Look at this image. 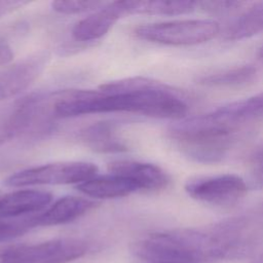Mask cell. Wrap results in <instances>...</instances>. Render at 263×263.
I'll return each instance as SVG.
<instances>
[{
	"label": "cell",
	"mask_w": 263,
	"mask_h": 263,
	"mask_svg": "<svg viewBox=\"0 0 263 263\" xmlns=\"http://www.w3.org/2000/svg\"><path fill=\"white\" fill-rule=\"evenodd\" d=\"M190 109L187 96L146 77L110 81L100 90H63L53 107L54 118L127 112L159 119L181 120Z\"/></svg>",
	"instance_id": "1"
},
{
	"label": "cell",
	"mask_w": 263,
	"mask_h": 263,
	"mask_svg": "<svg viewBox=\"0 0 263 263\" xmlns=\"http://www.w3.org/2000/svg\"><path fill=\"white\" fill-rule=\"evenodd\" d=\"M263 118V91L178 120L168 136L182 154L200 163L223 160L248 127Z\"/></svg>",
	"instance_id": "2"
},
{
	"label": "cell",
	"mask_w": 263,
	"mask_h": 263,
	"mask_svg": "<svg viewBox=\"0 0 263 263\" xmlns=\"http://www.w3.org/2000/svg\"><path fill=\"white\" fill-rule=\"evenodd\" d=\"M132 252L147 263H214L215 256L206 227L151 233L136 241Z\"/></svg>",
	"instance_id": "3"
},
{
	"label": "cell",
	"mask_w": 263,
	"mask_h": 263,
	"mask_svg": "<svg viewBox=\"0 0 263 263\" xmlns=\"http://www.w3.org/2000/svg\"><path fill=\"white\" fill-rule=\"evenodd\" d=\"M220 25L209 18H185L141 25L135 29L139 39L171 46H190L208 42L220 34Z\"/></svg>",
	"instance_id": "4"
},
{
	"label": "cell",
	"mask_w": 263,
	"mask_h": 263,
	"mask_svg": "<svg viewBox=\"0 0 263 263\" xmlns=\"http://www.w3.org/2000/svg\"><path fill=\"white\" fill-rule=\"evenodd\" d=\"M98 166L85 161H64L29 167L9 176L4 184L9 187L80 184L97 176Z\"/></svg>",
	"instance_id": "5"
},
{
	"label": "cell",
	"mask_w": 263,
	"mask_h": 263,
	"mask_svg": "<svg viewBox=\"0 0 263 263\" xmlns=\"http://www.w3.org/2000/svg\"><path fill=\"white\" fill-rule=\"evenodd\" d=\"M184 189L196 201L213 206L229 208L245 198L248 184L243 178L235 174H214L189 178Z\"/></svg>",
	"instance_id": "6"
},
{
	"label": "cell",
	"mask_w": 263,
	"mask_h": 263,
	"mask_svg": "<svg viewBox=\"0 0 263 263\" xmlns=\"http://www.w3.org/2000/svg\"><path fill=\"white\" fill-rule=\"evenodd\" d=\"M88 250V242L82 239H51L11 247L1 254L0 263H68L83 257Z\"/></svg>",
	"instance_id": "7"
},
{
	"label": "cell",
	"mask_w": 263,
	"mask_h": 263,
	"mask_svg": "<svg viewBox=\"0 0 263 263\" xmlns=\"http://www.w3.org/2000/svg\"><path fill=\"white\" fill-rule=\"evenodd\" d=\"M48 55L38 53L0 72V101L9 99L28 88L42 73Z\"/></svg>",
	"instance_id": "8"
},
{
	"label": "cell",
	"mask_w": 263,
	"mask_h": 263,
	"mask_svg": "<svg viewBox=\"0 0 263 263\" xmlns=\"http://www.w3.org/2000/svg\"><path fill=\"white\" fill-rule=\"evenodd\" d=\"M110 174L118 175L135 183L140 191H159L170 184V176L160 166L134 160H116L108 164Z\"/></svg>",
	"instance_id": "9"
},
{
	"label": "cell",
	"mask_w": 263,
	"mask_h": 263,
	"mask_svg": "<svg viewBox=\"0 0 263 263\" xmlns=\"http://www.w3.org/2000/svg\"><path fill=\"white\" fill-rule=\"evenodd\" d=\"M99 203L81 196H64L38 215L29 217L32 228L54 226L72 222L85 215Z\"/></svg>",
	"instance_id": "10"
},
{
	"label": "cell",
	"mask_w": 263,
	"mask_h": 263,
	"mask_svg": "<svg viewBox=\"0 0 263 263\" xmlns=\"http://www.w3.org/2000/svg\"><path fill=\"white\" fill-rule=\"evenodd\" d=\"M124 15L126 12L122 1L106 3L102 8L76 23L72 29V36L80 42L100 39Z\"/></svg>",
	"instance_id": "11"
},
{
	"label": "cell",
	"mask_w": 263,
	"mask_h": 263,
	"mask_svg": "<svg viewBox=\"0 0 263 263\" xmlns=\"http://www.w3.org/2000/svg\"><path fill=\"white\" fill-rule=\"evenodd\" d=\"M35 111V93L0 107V146L29 129Z\"/></svg>",
	"instance_id": "12"
},
{
	"label": "cell",
	"mask_w": 263,
	"mask_h": 263,
	"mask_svg": "<svg viewBox=\"0 0 263 263\" xmlns=\"http://www.w3.org/2000/svg\"><path fill=\"white\" fill-rule=\"evenodd\" d=\"M52 200V194L45 190L21 189L0 197V218L8 219L40 212Z\"/></svg>",
	"instance_id": "13"
},
{
	"label": "cell",
	"mask_w": 263,
	"mask_h": 263,
	"mask_svg": "<svg viewBox=\"0 0 263 263\" xmlns=\"http://www.w3.org/2000/svg\"><path fill=\"white\" fill-rule=\"evenodd\" d=\"M76 189L86 196L100 199L124 197L140 191L139 187L130 180L114 174L96 176L76 185Z\"/></svg>",
	"instance_id": "14"
},
{
	"label": "cell",
	"mask_w": 263,
	"mask_h": 263,
	"mask_svg": "<svg viewBox=\"0 0 263 263\" xmlns=\"http://www.w3.org/2000/svg\"><path fill=\"white\" fill-rule=\"evenodd\" d=\"M118 121L104 120L88 125L79 138L91 150L100 153H119L127 150L124 142L117 137Z\"/></svg>",
	"instance_id": "15"
},
{
	"label": "cell",
	"mask_w": 263,
	"mask_h": 263,
	"mask_svg": "<svg viewBox=\"0 0 263 263\" xmlns=\"http://www.w3.org/2000/svg\"><path fill=\"white\" fill-rule=\"evenodd\" d=\"M263 32V1L247 4L238 15L232 18L222 31V37L227 41H237L254 37Z\"/></svg>",
	"instance_id": "16"
},
{
	"label": "cell",
	"mask_w": 263,
	"mask_h": 263,
	"mask_svg": "<svg viewBox=\"0 0 263 263\" xmlns=\"http://www.w3.org/2000/svg\"><path fill=\"white\" fill-rule=\"evenodd\" d=\"M126 15H182L197 9V2L192 1H122Z\"/></svg>",
	"instance_id": "17"
},
{
	"label": "cell",
	"mask_w": 263,
	"mask_h": 263,
	"mask_svg": "<svg viewBox=\"0 0 263 263\" xmlns=\"http://www.w3.org/2000/svg\"><path fill=\"white\" fill-rule=\"evenodd\" d=\"M257 76V68L240 65L218 70L198 78V83L210 87H233L251 83Z\"/></svg>",
	"instance_id": "18"
},
{
	"label": "cell",
	"mask_w": 263,
	"mask_h": 263,
	"mask_svg": "<svg viewBox=\"0 0 263 263\" xmlns=\"http://www.w3.org/2000/svg\"><path fill=\"white\" fill-rule=\"evenodd\" d=\"M105 4L102 1H53L50 5L55 12L70 15L97 11Z\"/></svg>",
	"instance_id": "19"
},
{
	"label": "cell",
	"mask_w": 263,
	"mask_h": 263,
	"mask_svg": "<svg viewBox=\"0 0 263 263\" xmlns=\"http://www.w3.org/2000/svg\"><path fill=\"white\" fill-rule=\"evenodd\" d=\"M30 229H32V226L30 224L29 217L13 221L0 220V242L8 241L22 236Z\"/></svg>",
	"instance_id": "20"
},
{
	"label": "cell",
	"mask_w": 263,
	"mask_h": 263,
	"mask_svg": "<svg viewBox=\"0 0 263 263\" xmlns=\"http://www.w3.org/2000/svg\"><path fill=\"white\" fill-rule=\"evenodd\" d=\"M246 4L241 1H203L197 2V7L212 14H225L238 10Z\"/></svg>",
	"instance_id": "21"
},
{
	"label": "cell",
	"mask_w": 263,
	"mask_h": 263,
	"mask_svg": "<svg viewBox=\"0 0 263 263\" xmlns=\"http://www.w3.org/2000/svg\"><path fill=\"white\" fill-rule=\"evenodd\" d=\"M250 177L252 187L263 188V148H261L251 159Z\"/></svg>",
	"instance_id": "22"
},
{
	"label": "cell",
	"mask_w": 263,
	"mask_h": 263,
	"mask_svg": "<svg viewBox=\"0 0 263 263\" xmlns=\"http://www.w3.org/2000/svg\"><path fill=\"white\" fill-rule=\"evenodd\" d=\"M28 3V1H0V17L22 8Z\"/></svg>",
	"instance_id": "23"
},
{
	"label": "cell",
	"mask_w": 263,
	"mask_h": 263,
	"mask_svg": "<svg viewBox=\"0 0 263 263\" xmlns=\"http://www.w3.org/2000/svg\"><path fill=\"white\" fill-rule=\"evenodd\" d=\"M13 60V51L6 40L0 37V66L9 64Z\"/></svg>",
	"instance_id": "24"
},
{
	"label": "cell",
	"mask_w": 263,
	"mask_h": 263,
	"mask_svg": "<svg viewBox=\"0 0 263 263\" xmlns=\"http://www.w3.org/2000/svg\"><path fill=\"white\" fill-rule=\"evenodd\" d=\"M251 263H263V254L258 256L256 259H254Z\"/></svg>",
	"instance_id": "25"
},
{
	"label": "cell",
	"mask_w": 263,
	"mask_h": 263,
	"mask_svg": "<svg viewBox=\"0 0 263 263\" xmlns=\"http://www.w3.org/2000/svg\"><path fill=\"white\" fill-rule=\"evenodd\" d=\"M258 57H259V59H260L261 61H263V44L261 45V47H260L259 50H258Z\"/></svg>",
	"instance_id": "26"
}]
</instances>
